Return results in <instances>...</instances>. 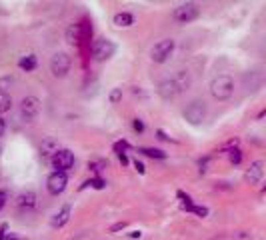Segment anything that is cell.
Returning a JSON list of instances; mask_svg holds the SVG:
<instances>
[{
	"mask_svg": "<svg viewBox=\"0 0 266 240\" xmlns=\"http://www.w3.org/2000/svg\"><path fill=\"white\" fill-rule=\"evenodd\" d=\"M190 82H192L190 72H188V70H178L172 78L162 80V82L158 84L156 92H158L160 98H164V100H172V98H176L178 94H182V92L190 86Z\"/></svg>",
	"mask_w": 266,
	"mask_h": 240,
	"instance_id": "obj_1",
	"label": "cell"
},
{
	"mask_svg": "<svg viewBox=\"0 0 266 240\" xmlns=\"http://www.w3.org/2000/svg\"><path fill=\"white\" fill-rule=\"evenodd\" d=\"M210 94L214 100H228L234 94V80L228 74H218L210 80Z\"/></svg>",
	"mask_w": 266,
	"mask_h": 240,
	"instance_id": "obj_2",
	"label": "cell"
},
{
	"mask_svg": "<svg viewBox=\"0 0 266 240\" xmlns=\"http://www.w3.org/2000/svg\"><path fill=\"white\" fill-rule=\"evenodd\" d=\"M204 118H206V104H204V100H192L184 108V120L188 124L198 126Z\"/></svg>",
	"mask_w": 266,
	"mask_h": 240,
	"instance_id": "obj_3",
	"label": "cell"
},
{
	"mask_svg": "<svg viewBox=\"0 0 266 240\" xmlns=\"http://www.w3.org/2000/svg\"><path fill=\"white\" fill-rule=\"evenodd\" d=\"M70 66H72V58L66 52H56L50 58V72L56 78H64L70 72Z\"/></svg>",
	"mask_w": 266,
	"mask_h": 240,
	"instance_id": "obj_4",
	"label": "cell"
},
{
	"mask_svg": "<svg viewBox=\"0 0 266 240\" xmlns=\"http://www.w3.org/2000/svg\"><path fill=\"white\" fill-rule=\"evenodd\" d=\"M40 114V100L36 96H26L20 100V116L24 122H34Z\"/></svg>",
	"mask_w": 266,
	"mask_h": 240,
	"instance_id": "obj_5",
	"label": "cell"
},
{
	"mask_svg": "<svg viewBox=\"0 0 266 240\" xmlns=\"http://www.w3.org/2000/svg\"><path fill=\"white\" fill-rule=\"evenodd\" d=\"M198 14H200V8H198V4H196V2H186V4H180V6H176V8H174V12H172L174 20H176V22H180V24H188V22L196 20V18H198Z\"/></svg>",
	"mask_w": 266,
	"mask_h": 240,
	"instance_id": "obj_6",
	"label": "cell"
},
{
	"mask_svg": "<svg viewBox=\"0 0 266 240\" xmlns=\"http://www.w3.org/2000/svg\"><path fill=\"white\" fill-rule=\"evenodd\" d=\"M174 40L172 38H164V40H160V42H156L154 46H152V50H150V58L154 60V62H166L168 58H170V54L174 52Z\"/></svg>",
	"mask_w": 266,
	"mask_h": 240,
	"instance_id": "obj_7",
	"label": "cell"
},
{
	"mask_svg": "<svg viewBox=\"0 0 266 240\" xmlns=\"http://www.w3.org/2000/svg\"><path fill=\"white\" fill-rule=\"evenodd\" d=\"M50 162H52V166L56 168V172H66V170H70V168L74 166V154H72L68 148H58V150L52 154Z\"/></svg>",
	"mask_w": 266,
	"mask_h": 240,
	"instance_id": "obj_8",
	"label": "cell"
},
{
	"mask_svg": "<svg viewBox=\"0 0 266 240\" xmlns=\"http://www.w3.org/2000/svg\"><path fill=\"white\" fill-rule=\"evenodd\" d=\"M114 52H116V44L112 40H106V38L96 40L94 46H92V58L98 60V62H104V60L112 58Z\"/></svg>",
	"mask_w": 266,
	"mask_h": 240,
	"instance_id": "obj_9",
	"label": "cell"
},
{
	"mask_svg": "<svg viewBox=\"0 0 266 240\" xmlns=\"http://www.w3.org/2000/svg\"><path fill=\"white\" fill-rule=\"evenodd\" d=\"M66 186H68V176H66V172H56V170H54V172L48 176V180H46V188H48V192L54 194V196L62 194V192L66 190Z\"/></svg>",
	"mask_w": 266,
	"mask_h": 240,
	"instance_id": "obj_10",
	"label": "cell"
},
{
	"mask_svg": "<svg viewBox=\"0 0 266 240\" xmlns=\"http://www.w3.org/2000/svg\"><path fill=\"white\" fill-rule=\"evenodd\" d=\"M262 176H264V162L262 160H256L250 164V168L246 170L244 174V180L248 184H260L262 182Z\"/></svg>",
	"mask_w": 266,
	"mask_h": 240,
	"instance_id": "obj_11",
	"label": "cell"
},
{
	"mask_svg": "<svg viewBox=\"0 0 266 240\" xmlns=\"http://www.w3.org/2000/svg\"><path fill=\"white\" fill-rule=\"evenodd\" d=\"M70 212H72V208H70V204H64L54 216H52V220H50V224L54 226V228H62L68 220H70Z\"/></svg>",
	"mask_w": 266,
	"mask_h": 240,
	"instance_id": "obj_12",
	"label": "cell"
},
{
	"mask_svg": "<svg viewBox=\"0 0 266 240\" xmlns=\"http://www.w3.org/2000/svg\"><path fill=\"white\" fill-rule=\"evenodd\" d=\"M16 204L20 208H34L36 206V194L32 190H26V192H20L16 196Z\"/></svg>",
	"mask_w": 266,
	"mask_h": 240,
	"instance_id": "obj_13",
	"label": "cell"
},
{
	"mask_svg": "<svg viewBox=\"0 0 266 240\" xmlns=\"http://www.w3.org/2000/svg\"><path fill=\"white\" fill-rule=\"evenodd\" d=\"M82 40V28L80 24H70L66 28V42L68 44H78Z\"/></svg>",
	"mask_w": 266,
	"mask_h": 240,
	"instance_id": "obj_14",
	"label": "cell"
},
{
	"mask_svg": "<svg viewBox=\"0 0 266 240\" xmlns=\"http://www.w3.org/2000/svg\"><path fill=\"white\" fill-rule=\"evenodd\" d=\"M114 24L120 26V28H128V26L134 24V16H132L130 12H118L114 16Z\"/></svg>",
	"mask_w": 266,
	"mask_h": 240,
	"instance_id": "obj_15",
	"label": "cell"
},
{
	"mask_svg": "<svg viewBox=\"0 0 266 240\" xmlns=\"http://www.w3.org/2000/svg\"><path fill=\"white\" fill-rule=\"evenodd\" d=\"M18 68L24 70V72H32L36 68V56L34 54H28V56H22L18 60Z\"/></svg>",
	"mask_w": 266,
	"mask_h": 240,
	"instance_id": "obj_16",
	"label": "cell"
},
{
	"mask_svg": "<svg viewBox=\"0 0 266 240\" xmlns=\"http://www.w3.org/2000/svg\"><path fill=\"white\" fill-rule=\"evenodd\" d=\"M56 150H58V144H56V140H54V138H46V140L42 142V146H40V154H42V156L54 154Z\"/></svg>",
	"mask_w": 266,
	"mask_h": 240,
	"instance_id": "obj_17",
	"label": "cell"
},
{
	"mask_svg": "<svg viewBox=\"0 0 266 240\" xmlns=\"http://www.w3.org/2000/svg\"><path fill=\"white\" fill-rule=\"evenodd\" d=\"M10 106H12V98H10V94H8L6 90H0V114L8 112Z\"/></svg>",
	"mask_w": 266,
	"mask_h": 240,
	"instance_id": "obj_18",
	"label": "cell"
},
{
	"mask_svg": "<svg viewBox=\"0 0 266 240\" xmlns=\"http://www.w3.org/2000/svg\"><path fill=\"white\" fill-rule=\"evenodd\" d=\"M138 152H142V154H146V156H150V158H166V152H162V150H158V148H140Z\"/></svg>",
	"mask_w": 266,
	"mask_h": 240,
	"instance_id": "obj_19",
	"label": "cell"
},
{
	"mask_svg": "<svg viewBox=\"0 0 266 240\" xmlns=\"http://www.w3.org/2000/svg\"><path fill=\"white\" fill-rule=\"evenodd\" d=\"M108 100H110L112 104H118V102L122 100V88H112L110 94H108Z\"/></svg>",
	"mask_w": 266,
	"mask_h": 240,
	"instance_id": "obj_20",
	"label": "cell"
},
{
	"mask_svg": "<svg viewBox=\"0 0 266 240\" xmlns=\"http://www.w3.org/2000/svg\"><path fill=\"white\" fill-rule=\"evenodd\" d=\"M88 168H92L94 172H100L102 168H106V162L104 160H90L88 162Z\"/></svg>",
	"mask_w": 266,
	"mask_h": 240,
	"instance_id": "obj_21",
	"label": "cell"
},
{
	"mask_svg": "<svg viewBox=\"0 0 266 240\" xmlns=\"http://www.w3.org/2000/svg\"><path fill=\"white\" fill-rule=\"evenodd\" d=\"M240 160H242V152H240L238 148L230 150V162H232V164H240Z\"/></svg>",
	"mask_w": 266,
	"mask_h": 240,
	"instance_id": "obj_22",
	"label": "cell"
},
{
	"mask_svg": "<svg viewBox=\"0 0 266 240\" xmlns=\"http://www.w3.org/2000/svg\"><path fill=\"white\" fill-rule=\"evenodd\" d=\"M132 128H134L140 134V132H144V122H142L140 118H134V120H132Z\"/></svg>",
	"mask_w": 266,
	"mask_h": 240,
	"instance_id": "obj_23",
	"label": "cell"
},
{
	"mask_svg": "<svg viewBox=\"0 0 266 240\" xmlns=\"http://www.w3.org/2000/svg\"><path fill=\"white\" fill-rule=\"evenodd\" d=\"M190 212H194V214H198V216H206L208 214V208H204V206H192V210Z\"/></svg>",
	"mask_w": 266,
	"mask_h": 240,
	"instance_id": "obj_24",
	"label": "cell"
},
{
	"mask_svg": "<svg viewBox=\"0 0 266 240\" xmlns=\"http://www.w3.org/2000/svg\"><path fill=\"white\" fill-rule=\"evenodd\" d=\"M88 184H92L94 188H104V180H100V178H94V180H88Z\"/></svg>",
	"mask_w": 266,
	"mask_h": 240,
	"instance_id": "obj_25",
	"label": "cell"
},
{
	"mask_svg": "<svg viewBox=\"0 0 266 240\" xmlns=\"http://www.w3.org/2000/svg\"><path fill=\"white\" fill-rule=\"evenodd\" d=\"M4 204H6V192H4V190H0V210L4 208Z\"/></svg>",
	"mask_w": 266,
	"mask_h": 240,
	"instance_id": "obj_26",
	"label": "cell"
},
{
	"mask_svg": "<svg viewBox=\"0 0 266 240\" xmlns=\"http://www.w3.org/2000/svg\"><path fill=\"white\" fill-rule=\"evenodd\" d=\"M4 130H6V122H4V120H2V116H0V136L4 134Z\"/></svg>",
	"mask_w": 266,
	"mask_h": 240,
	"instance_id": "obj_27",
	"label": "cell"
},
{
	"mask_svg": "<svg viewBox=\"0 0 266 240\" xmlns=\"http://www.w3.org/2000/svg\"><path fill=\"white\" fill-rule=\"evenodd\" d=\"M134 166H136V170H138L140 174H144V164H142V162H138V160H134Z\"/></svg>",
	"mask_w": 266,
	"mask_h": 240,
	"instance_id": "obj_28",
	"label": "cell"
},
{
	"mask_svg": "<svg viewBox=\"0 0 266 240\" xmlns=\"http://www.w3.org/2000/svg\"><path fill=\"white\" fill-rule=\"evenodd\" d=\"M118 158H120V162H122V164H128V158H126V154H124V152H118Z\"/></svg>",
	"mask_w": 266,
	"mask_h": 240,
	"instance_id": "obj_29",
	"label": "cell"
},
{
	"mask_svg": "<svg viewBox=\"0 0 266 240\" xmlns=\"http://www.w3.org/2000/svg\"><path fill=\"white\" fill-rule=\"evenodd\" d=\"M124 226H126V224H124V222H118V224H114V226H112V228H110V230H112V232H114V230H120V228H124Z\"/></svg>",
	"mask_w": 266,
	"mask_h": 240,
	"instance_id": "obj_30",
	"label": "cell"
},
{
	"mask_svg": "<svg viewBox=\"0 0 266 240\" xmlns=\"http://www.w3.org/2000/svg\"><path fill=\"white\" fill-rule=\"evenodd\" d=\"M158 138H162V140H168V136H166L162 130H158Z\"/></svg>",
	"mask_w": 266,
	"mask_h": 240,
	"instance_id": "obj_31",
	"label": "cell"
},
{
	"mask_svg": "<svg viewBox=\"0 0 266 240\" xmlns=\"http://www.w3.org/2000/svg\"><path fill=\"white\" fill-rule=\"evenodd\" d=\"M130 238H140V232H130Z\"/></svg>",
	"mask_w": 266,
	"mask_h": 240,
	"instance_id": "obj_32",
	"label": "cell"
},
{
	"mask_svg": "<svg viewBox=\"0 0 266 240\" xmlns=\"http://www.w3.org/2000/svg\"><path fill=\"white\" fill-rule=\"evenodd\" d=\"M0 152H2V146H0Z\"/></svg>",
	"mask_w": 266,
	"mask_h": 240,
	"instance_id": "obj_33",
	"label": "cell"
}]
</instances>
